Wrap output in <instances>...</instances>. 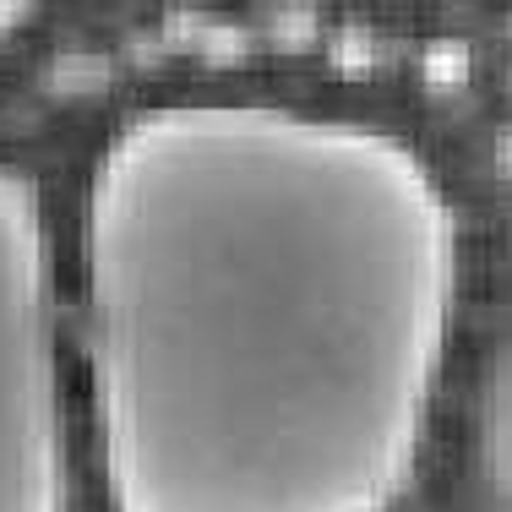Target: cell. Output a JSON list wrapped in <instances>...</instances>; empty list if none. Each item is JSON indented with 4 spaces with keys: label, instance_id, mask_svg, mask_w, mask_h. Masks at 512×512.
<instances>
[{
    "label": "cell",
    "instance_id": "obj_1",
    "mask_svg": "<svg viewBox=\"0 0 512 512\" xmlns=\"http://www.w3.org/2000/svg\"><path fill=\"white\" fill-rule=\"evenodd\" d=\"M463 300L409 137L284 99H153L77 202V360L109 512H393Z\"/></svg>",
    "mask_w": 512,
    "mask_h": 512
},
{
    "label": "cell",
    "instance_id": "obj_2",
    "mask_svg": "<svg viewBox=\"0 0 512 512\" xmlns=\"http://www.w3.org/2000/svg\"><path fill=\"white\" fill-rule=\"evenodd\" d=\"M60 262L39 180L0 158V512H71Z\"/></svg>",
    "mask_w": 512,
    "mask_h": 512
},
{
    "label": "cell",
    "instance_id": "obj_3",
    "mask_svg": "<svg viewBox=\"0 0 512 512\" xmlns=\"http://www.w3.org/2000/svg\"><path fill=\"white\" fill-rule=\"evenodd\" d=\"M485 480L502 512H512V338L496 349L491 393H485Z\"/></svg>",
    "mask_w": 512,
    "mask_h": 512
},
{
    "label": "cell",
    "instance_id": "obj_4",
    "mask_svg": "<svg viewBox=\"0 0 512 512\" xmlns=\"http://www.w3.org/2000/svg\"><path fill=\"white\" fill-rule=\"evenodd\" d=\"M33 17H39V6H33V0H0V44L17 39Z\"/></svg>",
    "mask_w": 512,
    "mask_h": 512
}]
</instances>
